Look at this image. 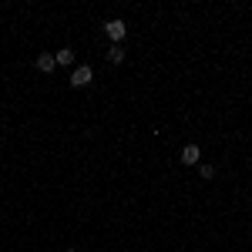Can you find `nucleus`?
I'll list each match as a JSON object with an SVG mask.
<instances>
[{"instance_id":"obj_1","label":"nucleus","mask_w":252,"mask_h":252,"mask_svg":"<svg viewBox=\"0 0 252 252\" xmlns=\"http://www.w3.org/2000/svg\"><path fill=\"white\" fill-rule=\"evenodd\" d=\"M94 81V71H91V64H78L74 71H71V88H88Z\"/></svg>"},{"instance_id":"obj_2","label":"nucleus","mask_w":252,"mask_h":252,"mask_svg":"<svg viewBox=\"0 0 252 252\" xmlns=\"http://www.w3.org/2000/svg\"><path fill=\"white\" fill-rule=\"evenodd\" d=\"M104 34L111 37V44H121L125 34H128V27H125V20H108V24H104Z\"/></svg>"},{"instance_id":"obj_3","label":"nucleus","mask_w":252,"mask_h":252,"mask_svg":"<svg viewBox=\"0 0 252 252\" xmlns=\"http://www.w3.org/2000/svg\"><path fill=\"white\" fill-rule=\"evenodd\" d=\"M202 161V148L198 145H185L182 148V165H198Z\"/></svg>"},{"instance_id":"obj_4","label":"nucleus","mask_w":252,"mask_h":252,"mask_svg":"<svg viewBox=\"0 0 252 252\" xmlns=\"http://www.w3.org/2000/svg\"><path fill=\"white\" fill-rule=\"evenodd\" d=\"M54 67H58V58H54V54H37V71L40 74H51Z\"/></svg>"},{"instance_id":"obj_5","label":"nucleus","mask_w":252,"mask_h":252,"mask_svg":"<svg viewBox=\"0 0 252 252\" xmlns=\"http://www.w3.org/2000/svg\"><path fill=\"white\" fill-rule=\"evenodd\" d=\"M125 61V47L121 44H111V51H108V64H121Z\"/></svg>"},{"instance_id":"obj_6","label":"nucleus","mask_w":252,"mask_h":252,"mask_svg":"<svg viewBox=\"0 0 252 252\" xmlns=\"http://www.w3.org/2000/svg\"><path fill=\"white\" fill-rule=\"evenodd\" d=\"M54 58H58V64L71 67V64H74V51H71V47H64V51H58V54H54Z\"/></svg>"},{"instance_id":"obj_7","label":"nucleus","mask_w":252,"mask_h":252,"mask_svg":"<svg viewBox=\"0 0 252 252\" xmlns=\"http://www.w3.org/2000/svg\"><path fill=\"white\" fill-rule=\"evenodd\" d=\"M198 172H202V178H215V168H212V165H198Z\"/></svg>"},{"instance_id":"obj_8","label":"nucleus","mask_w":252,"mask_h":252,"mask_svg":"<svg viewBox=\"0 0 252 252\" xmlns=\"http://www.w3.org/2000/svg\"><path fill=\"white\" fill-rule=\"evenodd\" d=\"M67 252H81V249H67Z\"/></svg>"}]
</instances>
